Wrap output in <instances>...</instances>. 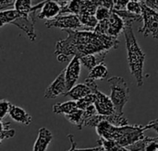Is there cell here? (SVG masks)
<instances>
[{
	"instance_id": "cell-1",
	"label": "cell",
	"mask_w": 158,
	"mask_h": 151,
	"mask_svg": "<svg viewBox=\"0 0 158 151\" xmlns=\"http://www.w3.org/2000/svg\"><path fill=\"white\" fill-rule=\"evenodd\" d=\"M68 37L56 43L55 54L59 62H67L69 56L80 58L111 49H116L119 43L118 38L106 34H100L94 30H67Z\"/></svg>"
},
{
	"instance_id": "cell-2",
	"label": "cell",
	"mask_w": 158,
	"mask_h": 151,
	"mask_svg": "<svg viewBox=\"0 0 158 151\" xmlns=\"http://www.w3.org/2000/svg\"><path fill=\"white\" fill-rule=\"evenodd\" d=\"M95 130L100 137L114 140L120 146L127 148L143 139L145 137L144 131H146V128L139 125L118 126L106 120H102L96 125Z\"/></svg>"
},
{
	"instance_id": "cell-3",
	"label": "cell",
	"mask_w": 158,
	"mask_h": 151,
	"mask_svg": "<svg viewBox=\"0 0 158 151\" xmlns=\"http://www.w3.org/2000/svg\"><path fill=\"white\" fill-rule=\"evenodd\" d=\"M132 19L125 20L124 36L127 49V60L131 74L135 77L137 86L140 88L143 85V66L145 61V54L141 49L135 34L133 32Z\"/></svg>"
},
{
	"instance_id": "cell-4",
	"label": "cell",
	"mask_w": 158,
	"mask_h": 151,
	"mask_svg": "<svg viewBox=\"0 0 158 151\" xmlns=\"http://www.w3.org/2000/svg\"><path fill=\"white\" fill-rule=\"evenodd\" d=\"M111 89V100L116 112L123 114V110L130 99V88L127 81L121 77H112L107 79Z\"/></svg>"
},
{
	"instance_id": "cell-5",
	"label": "cell",
	"mask_w": 158,
	"mask_h": 151,
	"mask_svg": "<svg viewBox=\"0 0 158 151\" xmlns=\"http://www.w3.org/2000/svg\"><path fill=\"white\" fill-rule=\"evenodd\" d=\"M124 28L125 20L119 15L112 11L109 18L98 21L94 30L100 34H106L111 37L118 38L124 30Z\"/></svg>"
},
{
	"instance_id": "cell-6",
	"label": "cell",
	"mask_w": 158,
	"mask_h": 151,
	"mask_svg": "<svg viewBox=\"0 0 158 151\" xmlns=\"http://www.w3.org/2000/svg\"><path fill=\"white\" fill-rule=\"evenodd\" d=\"M142 7L143 25L139 29V32H142L144 37L152 36L158 40V12L156 9L146 5L145 2H143Z\"/></svg>"
},
{
	"instance_id": "cell-7",
	"label": "cell",
	"mask_w": 158,
	"mask_h": 151,
	"mask_svg": "<svg viewBox=\"0 0 158 151\" xmlns=\"http://www.w3.org/2000/svg\"><path fill=\"white\" fill-rule=\"evenodd\" d=\"M92 89L93 93L95 94V102L94 105L96 107L97 113L99 114H103V115H110L113 114L116 112L114 103L111 100V97L106 96V94H104L103 92H101L98 89L97 85L95 84V80L90 77H87L84 81Z\"/></svg>"
},
{
	"instance_id": "cell-8",
	"label": "cell",
	"mask_w": 158,
	"mask_h": 151,
	"mask_svg": "<svg viewBox=\"0 0 158 151\" xmlns=\"http://www.w3.org/2000/svg\"><path fill=\"white\" fill-rule=\"evenodd\" d=\"M47 28H58L61 30H81L85 27L76 14L59 15L53 19H47L45 22Z\"/></svg>"
},
{
	"instance_id": "cell-9",
	"label": "cell",
	"mask_w": 158,
	"mask_h": 151,
	"mask_svg": "<svg viewBox=\"0 0 158 151\" xmlns=\"http://www.w3.org/2000/svg\"><path fill=\"white\" fill-rule=\"evenodd\" d=\"M35 20L31 18L30 16L25 15L20 12V14L17 17V18L11 23L20 29L25 34L28 36L31 42H35L37 39V33L35 30Z\"/></svg>"
},
{
	"instance_id": "cell-10",
	"label": "cell",
	"mask_w": 158,
	"mask_h": 151,
	"mask_svg": "<svg viewBox=\"0 0 158 151\" xmlns=\"http://www.w3.org/2000/svg\"><path fill=\"white\" fill-rule=\"evenodd\" d=\"M67 91V82L65 77V68L59 73L56 79L47 87L44 92L45 99H55L60 95H65Z\"/></svg>"
},
{
	"instance_id": "cell-11",
	"label": "cell",
	"mask_w": 158,
	"mask_h": 151,
	"mask_svg": "<svg viewBox=\"0 0 158 151\" xmlns=\"http://www.w3.org/2000/svg\"><path fill=\"white\" fill-rule=\"evenodd\" d=\"M81 59L79 56H73V58L69 63L68 66L65 68V77L67 82V91L72 89L81 75Z\"/></svg>"
},
{
	"instance_id": "cell-12",
	"label": "cell",
	"mask_w": 158,
	"mask_h": 151,
	"mask_svg": "<svg viewBox=\"0 0 158 151\" xmlns=\"http://www.w3.org/2000/svg\"><path fill=\"white\" fill-rule=\"evenodd\" d=\"M61 5L55 0H45L44 4L38 14V18L40 19H53L60 15Z\"/></svg>"
},
{
	"instance_id": "cell-13",
	"label": "cell",
	"mask_w": 158,
	"mask_h": 151,
	"mask_svg": "<svg viewBox=\"0 0 158 151\" xmlns=\"http://www.w3.org/2000/svg\"><path fill=\"white\" fill-rule=\"evenodd\" d=\"M53 134L44 127H42L38 131V137L36 138V141L33 145V150L34 151H43L47 150L49 144L53 140Z\"/></svg>"
},
{
	"instance_id": "cell-14",
	"label": "cell",
	"mask_w": 158,
	"mask_h": 151,
	"mask_svg": "<svg viewBox=\"0 0 158 151\" xmlns=\"http://www.w3.org/2000/svg\"><path fill=\"white\" fill-rule=\"evenodd\" d=\"M8 115L10 116V118L13 121H15L19 124L24 125H29L32 122L31 116L24 109H22L19 106L13 105V104H11V106H10Z\"/></svg>"
},
{
	"instance_id": "cell-15",
	"label": "cell",
	"mask_w": 158,
	"mask_h": 151,
	"mask_svg": "<svg viewBox=\"0 0 158 151\" xmlns=\"http://www.w3.org/2000/svg\"><path fill=\"white\" fill-rule=\"evenodd\" d=\"M92 92L93 91H92L91 88L84 82V83L75 85L72 89H70L69 90H68L65 93V96H69L74 101H79L80 99L86 97L87 95L91 94Z\"/></svg>"
},
{
	"instance_id": "cell-16",
	"label": "cell",
	"mask_w": 158,
	"mask_h": 151,
	"mask_svg": "<svg viewBox=\"0 0 158 151\" xmlns=\"http://www.w3.org/2000/svg\"><path fill=\"white\" fill-rule=\"evenodd\" d=\"M108 53V51H105V52H101V53H97V54H87L84 55L82 57H81V63L89 70L93 69L95 66H97L98 64L104 62L106 54Z\"/></svg>"
},
{
	"instance_id": "cell-17",
	"label": "cell",
	"mask_w": 158,
	"mask_h": 151,
	"mask_svg": "<svg viewBox=\"0 0 158 151\" xmlns=\"http://www.w3.org/2000/svg\"><path fill=\"white\" fill-rule=\"evenodd\" d=\"M65 117L69 123L76 125L79 130H81L84 127V121H85L84 110L77 108L76 110H74L70 113L66 114Z\"/></svg>"
},
{
	"instance_id": "cell-18",
	"label": "cell",
	"mask_w": 158,
	"mask_h": 151,
	"mask_svg": "<svg viewBox=\"0 0 158 151\" xmlns=\"http://www.w3.org/2000/svg\"><path fill=\"white\" fill-rule=\"evenodd\" d=\"M78 108L77 105V101H69L66 102H62V103H56L53 105V113L56 114H69L71 112H73L74 110H76Z\"/></svg>"
},
{
	"instance_id": "cell-19",
	"label": "cell",
	"mask_w": 158,
	"mask_h": 151,
	"mask_svg": "<svg viewBox=\"0 0 158 151\" xmlns=\"http://www.w3.org/2000/svg\"><path fill=\"white\" fill-rule=\"evenodd\" d=\"M107 76H108L107 66L104 62H102V63L98 64L97 66H95L93 69L90 70L88 77L97 80V79H104Z\"/></svg>"
},
{
	"instance_id": "cell-20",
	"label": "cell",
	"mask_w": 158,
	"mask_h": 151,
	"mask_svg": "<svg viewBox=\"0 0 158 151\" xmlns=\"http://www.w3.org/2000/svg\"><path fill=\"white\" fill-rule=\"evenodd\" d=\"M97 145L98 146H102L104 148V149L106 151L109 150H115V151H124L127 150V148H124L122 146H120L118 143H117L114 140H110V139H106L104 137H100L97 140Z\"/></svg>"
},
{
	"instance_id": "cell-21",
	"label": "cell",
	"mask_w": 158,
	"mask_h": 151,
	"mask_svg": "<svg viewBox=\"0 0 158 151\" xmlns=\"http://www.w3.org/2000/svg\"><path fill=\"white\" fill-rule=\"evenodd\" d=\"M79 16V18L81 20V22L85 26V27H89L91 28L93 30L94 29V27L97 25L98 23V19L96 18L94 14H89V13H81Z\"/></svg>"
},
{
	"instance_id": "cell-22",
	"label": "cell",
	"mask_w": 158,
	"mask_h": 151,
	"mask_svg": "<svg viewBox=\"0 0 158 151\" xmlns=\"http://www.w3.org/2000/svg\"><path fill=\"white\" fill-rule=\"evenodd\" d=\"M33 6H32V0H17L15 3V9L18 11L30 16V13L31 12Z\"/></svg>"
},
{
	"instance_id": "cell-23",
	"label": "cell",
	"mask_w": 158,
	"mask_h": 151,
	"mask_svg": "<svg viewBox=\"0 0 158 151\" xmlns=\"http://www.w3.org/2000/svg\"><path fill=\"white\" fill-rule=\"evenodd\" d=\"M95 94L94 93H91L89 95H87L86 97L82 98V99H80L79 101H77V105H78V108L81 109V110H86L89 106L94 104L95 102Z\"/></svg>"
},
{
	"instance_id": "cell-24",
	"label": "cell",
	"mask_w": 158,
	"mask_h": 151,
	"mask_svg": "<svg viewBox=\"0 0 158 151\" xmlns=\"http://www.w3.org/2000/svg\"><path fill=\"white\" fill-rule=\"evenodd\" d=\"M111 12H112V11H111L110 8H108V7H106V6L101 5V6H99L97 7V9H96L95 17H96V18L98 19V21H100V20H103V19H106V18H109Z\"/></svg>"
},
{
	"instance_id": "cell-25",
	"label": "cell",
	"mask_w": 158,
	"mask_h": 151,
	"mask_svg": "<svg viewBox=\"0 0 158 151\" xmlns=\"http://www.w3.org/2000/svg\"><path fill=\"white\" fill-rule=\"evenodd\" d=\"M142 4L143 2H137V1H132L131 0L128 5H127V9L134 14L137 15H142V11H143V7H142Z\"/></svg>"
},
{
	"instance_id": "cell-26",
	"label": "cell",
	"mask_w": 158,
	"mask_h": 151,
	"mask_svg": "<svg viewBox=\"0 0 158 151\" xmlns=\"http://www.w3.org/2000/svg\"><path fill=\"white\" fill-rule=\"evenodd\" d=\"M11 103L6 100H1L0 101V118L4 119V117L9 113Z\"/></svg>"
},
{
	"instance_id": "cell-27",
	"label": "cell",
	"mask_w": 158,
	"mask_h": 151,
	"mask_svg": "<svg viewBox=\"0 0 158 151\" xmlns=\"http://www.w3.org/2000/svg\"><path fill=\"white\" fill-rule=\"evenodd\" d=\"M15 136V130L13 129H5V128H1V134H0V142L3 143V141L5 139H9L12 138Z\"/></svg>"
},
{
	"instance_id": "cell-28",
	"label": "cell",
	"mask_w": 158,
	"mask_h": 151,
	"mask_svg": "<svg viewBox=\"0 0 158 151\" xmlns=\"http://www.w3.org/2000/svg\"><path fill=\"white\" fill-rule=\"evenodd\" d=\"M17 0H0V10L12 9L15 7V3Z\"/></svg>"
},
{
	"instance_id": "cell-29",
	"label": "cell",
	"mask_w": 158,
	"mask_h": 151,
	"mask_svg": "<svg viewBox=\"0 0 158 151\" xmlns=\"http://www.w3.org/2000/svg\"><path fill=\"white\" fill-rule=\"evenodd\" d=\"M131 0H114V7L115 9H126L128 3Z\"/></svg>"
},
{
	"instance_id": "cell-30",
	"label": "cell",
	"mask_w": 158,
	"mask_h": 151,
	"mask_svg": "<svg viewBox=\"0 0 158 151\" xmlns=\"http://www.w3.org/2000/svg\"><path fill=\"white\" fill-rule=\"evenodd\" d=\"M145 128H146V130L153 129L158 133V120H153V121L149 122L148 125H145Z\"/></svg>"
},
{
	"instance_id": "cell-31",
	"label": "cell",
	"mask_w": 158,
	"mask_h": 151,
	"mask_svg": "<svg viewBox=\"0 0 158 151\" xmlns=\"http://www.w3.org/2000/svg\"><path fill=\"white\" fill-rule=\"evenodd\" d=\"M102 5L112 9L114 7V0H102Z\"/></svg>"
},
{
	"instance_id": "cell-32",
	"label": "cell",
	"mask_w": 158,
	"mask_h": 151,
	"mask_svg": "<svg viewBox=\"0 0 158 151\" xmlns=\"http://www.w3.org/2000/svg\"><path fill=\"white\" fill-rule=\"evenodd\" d=\"M68 137H69V139L71 142V148L69 149V150H76L77 149V146H76V143H75V141L73 139V136L72 135H69Z\"/></svg>"
},
{
	"instance_id": "cell-33",
	"label": "cell",
	"mask_w": 158,
	"mask_h": 151,
	"mask_svg": "<svg viewBox=\"0 0 158 151\" xmlns=\"http://www.w3.org/2000/svg\"><path fill=\"white\" fill-rule=\"evenodd\" d=\"M55 1H57L60 5H63V4H66V3H69L72 0H55Z\"/></svg>"
},
{
	"instance_id": "cell-34",
	"label": "cell",
	"mask_w": 158,
	"mask_h": 151,
	"mask_svg": "<svg viewBox=\"0 0 158 151\" xmlns=\"http://www.w3.org/2000/svg\"><path fill=\"white\" fill-rule=\"evenodd\" d=\"M132 1H137V2H145V0H132Z\"/></svg>"
},
{
	"instance_id": "cell-35",
	"label": "cell",
	"mask_w": 158,
	"mask_h": 151,
	"mask_svg": "<svg viewBox=\"0 0 158 151\" xmlns=\"http://www.w3.org/2000/svg\"><path fill=\"white\" fill-rule=\"evenodd\" d=\"M156 10H158V8H157V9H156Z\"/></svg>"
}]
</instances>
